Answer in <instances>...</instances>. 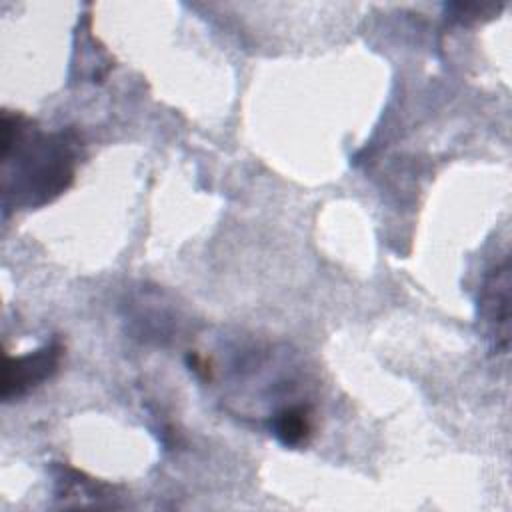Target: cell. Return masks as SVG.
<instances>
[{
	"instance_id": "1",
	"label": "cell",
	"mask_w": 512,
	"mask_h": 512,
	"mask_svg": "<svg viewBox=\"0 0 512 512\" xmlns=\"http://www.w3.org/2000/svg\"><path fill=\"white\" fill-rule=\"evenodd\" d=\"M80 140L74 130L52 134L22 114L2 116L4 208H38L58 198L74 180Z\"/></svg>"
},
{
	"instance_id": "2",
	"label": "cell",
	"mask_w": 512,
	"mask_h": 512,
	"mask_svg": "<svg viewBox=\"0 0 512 512\" xmlns=\"http://www.w3.org/2000/svg\"><path fill=\"white\" fill-rule=\"evenodd\" d=\"M478 316L486 326V334L496 354L508 350L510 336V262L496 264L482 282L478 296Z\"/></svg>"
},
{
	"instance_id": "3",
	"label": "cell",
	"mask_w": 512,
	"mask_h": 512,
	"mask_svg": "<svg viewBox=\"0 0 512 512\" xmlns=\"http://www.w3.org/2000/svg\"><path fill=\"white\" fill-rule=\"evenodd\" d=\"M62 346L50 342L22 356H6L2 372V398L8 402L20 398L44 380L52 378L60 366Z\"/></svg>"
},
{
	"instance_id": "4",
	"label": "cell",
	"mask_w": 512,
	"mask_h": 512,
	"mask_svg": "<svg viewBox=\"0 0 512 512\" xmlns=\"http://www.w3.org/2000/svg\"><path fill=\"white\" fill-rule=\"evenodd\" d=\"M270 430L284 446H300L312 434V408L308 404H290L270 416Z\"/></svg>"
},
{
	"instance_id": "5",
	"label": "cell",
	"mask_w": 512,
	"mask_h": 512,
	"mask_svg": "<svg viewBox=\"0 0 512 512\" xmlns=\"http://www.w3.org/2000/svg\"><path fill=\"white\" fill-rule=\"evenodd\" d=\"M502 6L500 4H448V16L450 20L458 24H470V22H480L482 18L494 16Z\"/></svg>"
}]
</instances>
